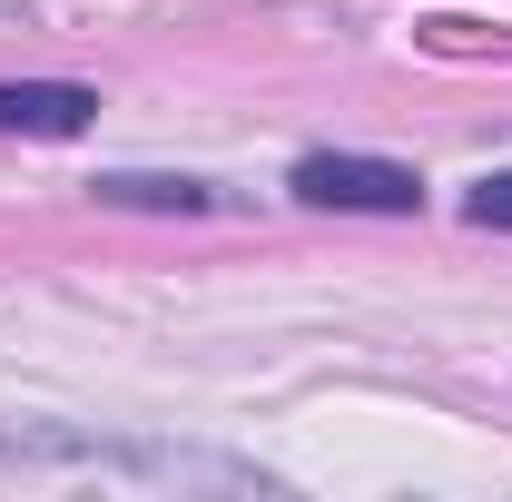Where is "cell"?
I'll return each instance as SVG.
<instances>
[{
	"label": "cell",
	"mask_w": 512,
	"mask_h": 502,
	"mask_svg": "<svg viewBox=\"0 0 512 502\" xmlns=\"http://www.w3.org/2000/svg\"><path fill=\"white\" fill-rule=\"evenodd\" d=\"M99 197H109V207H178V217L217 207V188H207V178H99Z\"/></svg>",
	"instance_id": "obj_4"
},
{
	"label": "cell",
	"mask_w": 512,
	"mask_h": 502,
	"mask_svg": "<svg viewBox=\"0 0 512 502\" xmlns=\"http://www.w3.org/2000/svg\"><path fill=\"white\" fill-rule=\"evenodd\" d=\"M0 463L10 473H119V483H237V493H266L276 473H256V463H217V453H119V443H40V434H0Z\"/></svg>",
	"instance_id": "obj_1"
},
{
	"label": "cell",
	"mask_w": 512,
	"mask_h": 502,
	"mask_svg": "<svg viewBox=\"0 0 512 502\" xmlns=\"http://www.w3.org/2000/svg\"><path fill=\"white\" fill-rule=\"evenodd\" d=\"M296 197H306V207L414 217V207H424V178H414L404 158H355V148H316V158H296Z\"/></svg>",
	"instance_id": "obj_2"
},
{
	"label": "cell",
	"mask_w": 512,
	"mask_h": 502,
	"mask_svg": "<svg viewBox=\"0 0 512 502\" xmlns=\"http://www.w3.org/2000/svg\"><path fill=\"white\" fill-rule=\"evenodd\" d=\"M463 217H473V227H503V237H512V168H503V178H483V188L463 197Z\"/></svg>",
	"instance_id": "obj_5"
},
{
	"label": "cell",
	"mask_w": 512,
	"mask_h": 502,
	"mask_svg": "<svg viewBox=\"0 0 512 502\" xmlns=\"http://www.w3.org/2000/svg\"><path fill=\"white\" fill-rule=\"evenodd\" d=\"M99 119V89L79 79H0V138H79Z\"/></svg>",
	"instance_id": "obj_3"
}]
</instances>
